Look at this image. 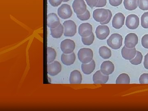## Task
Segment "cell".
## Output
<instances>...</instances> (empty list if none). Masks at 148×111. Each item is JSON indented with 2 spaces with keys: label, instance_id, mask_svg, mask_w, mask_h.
I'll list each match as a JSON object with an SVG mask.
<instances>
[{
  "label": "cell",
  "instance_id": "9c48e42d",
  "mask_svg": "<svg viewBox=\"0 0 148 111\" xmlns=\"http://www.w3.org/2000/svg\"><path fill=\"white\" fill-rule=\"evenodd\" d=\"M138 37L135 33H130L125 37V46L128 48H135L138 43Z\"/></svg>",
  "mask_w": 148,
  "mask_h": 111
},
{
  "label": "cell",
  "instance_id": "7a4b0ae2",
  "mask_svg": "<svg viewBox=\"0 0 148 111\" xmlns=\"http://www.w3.org/2000/svg\"><path fill=\"white\" fill-rule=\"evenodd\" d=\"M107 44L112 49H119L122 45L123 37L118 34H113L111 35L107 41Z\"/></svg>",
  "mask_w": 148,
  "mask_h": 111
},
{
  "label": "cell",
  "instance_id": "836d02e7",
  "mask_svg": "<svg viewBox=\"0 0 148 111\" xmlns=\"http://www.w3.org/2000/svg\"><path fill=\"white\" fill-rule=\"evenodd\" d=\"M49 2L52 6L56 7L61 4L63 0H49Z\"/></svg>",
  "mask_w": 148,
  "mask_h": 111
},
{
  "label": "cell",
  "instance_id": "603a6c76",
  "mask_svg": "<svg viewBox=\"0 0 148 111\" xmlns=\"http://www.w3.org/2000/svg\"><path fill=\"white\" fill-rule=\"evenodd\" d=\"M125 8L127 10H135L138 7V0H124Z\"/></svg>",
  "mask_w": 148,
  "mask_h": 111
},
{
  "label": "cell",
  "instance_id": "f1b7e54d",
  "mask_svg": "<svg viewBox=\"0 0 148 111\" xmlns=\"http://www.w3.org/2000/svg\"><path fill=\"white\" fill-rule=\"evenodd\" d=\"M138 4L142 10H148V0H138Z\"/></svg>",
  "mask_w": 148,
  "mask_h": 111
},
{
  "label": "cell",
  "instance_id": "52a82bcc",
  "mask_svg": "<svg viewBox=\"0 0 148 111\" xmlns=\"http://www.w3.org/2000/svg\"><path fill=\"white\" fill-rule=\"evenodd\" d=\"M140 25L139 17L135 14L128 15L125 21V25L127 28L131 30H135L138 28Z\"/></svg>",
  "mask_w": 148,
  "mask_h": 111
},
{
  "label": "cell",
  "instance_id": "484cf974",
  "mask_svg": "<svg viewBox=\"0 0 148 111\" xmlns=\"http://www.w3.org/2000/svg\"><path fill=\"white\" fill-rule=\"evenodd\" d=\"M143 59V55L140 51H137L136 56L134 58L130 60V62L132 65H138L142 63Z\"/></svg>",
  "mask_w": 148,
  "mask_h": 111
},
{
  "label": "cell",
  "instance_id": "f35d334b",
  "mask_svg": "<svg viewBox=\"0 0 148 111\" xmlns=\"http://www.w3.org/2000/svg\"><path fill=\"white\" fill-rule=\"evenodd\" d=\"M70 0H63V2H67L69 1Z\"/></svg>",
  "mask_w": 148,
  "mask_h": 111
},
{
  "label": "cell",
  "instance_id": "8992f818",
  "mask_svg": "<svg viewBox=\"0 0 148 111\" xmlns=\"http://www.w3.org/2000/svg\"><path fill=\"white\" fill-rule=\"evenodd\" d=\"M57 12L59 17L64 19L71 18L73 14V11L71 6L67 4H64L59 7Z\"/></svg>",
  "mask_w": 148,
  "mask_h": 111
},
{
  "label": "cell",
  "instance_id": "e0dca14e",
  "mask_svg": "<svg viewBox=\"0 0 148 111\" xmlns=\"http://www.w3.org/2000/svg\"><path fill=\"white\" fill-rule=\"evenodd\" d=\"M47 26L50 29H53L60 24V20L57 15L54 13H51L47 15Z\"/></svg>",
  "mask_w": 148,
  "mask_h": 111
},
{
  "label": "cell",
  "instance_id": "d590c367",
  "mask_svg": "<svg viewBox=\"0 0 148 111\" xmlns=\"http://www.w3.org/2000/svg\"><path fill=\"white\" fill-rule=\"evenodd\" d=\"M107 0H99L98 4L96 5V8L104 7L107 4Z\"/></svg>",
  "mask_w": 148,
  "mask_h": 111
},
{
  "label": "cell",
  "instance_id": "5bb4252c",
  "mask_svg": "<svg viewBox=\"0 0 148 111\" xmlns=\"http://www.w3.org/2000/svg\"><path fill=\"white\" fill-rule=\"evenodd\" d=\"M109 79L108 75H104L100 71H97L93 75L92 80L95 84H104L108 82Z\"/></svg>",
  "mask_w": 148,
  "mask_h": 111
},
{
  "label": "cell",
  "instance_id": "ba28073f",
  "mask_svg": "<svg viewBox=\"0 0 148 111\" xmlns=\"http://www.w3.org/2000/svg\"><path fill=\"white\" fill-rule=\"evenodd\" d=\"M72 6L74 12L77 15L83 14L87 10V7L84 0H74Z\"/></svg>",
  "mask_w": 148,
  "mask_h": 111
},
{
  "label": "cell",
  "instance_id": "4316f807",
  "mask_svg": "<svg viewBox=\"0 0 148 111\" xmlns=\"http://www.w3.org/2000/svg\"><path fill=\"white\" fill-rule=\"evenodd\" d=\"M95 39V36L93 33L89 36L87 37H82V41L84 45H85L89 46L93 43Z\"/></svg>",
  "mask_w": 148,
  "mask_h": 111
},
{
  "label": "cell",
  "instance_id": "e575fe53",
  "mask_svg": "<svg viewBox=\"0 0 148 111\" xmlns=\"http://www.w3.org/2000/svg\"><path fill=\"white\" fill-rule=\"evenodd\" d=\"M109 1L110 4L114 7H117L120 5L123 1V0H109Z\"/></svg>",
  "mask_w": 148,
  "mask_h": 111
},
{
  "label": "cell",
  "instance_id": "83f0119b",
  "mask_svg": "<svg viewBox=\"0 0 148 111\" xmlns=\"http://www.w3.org/2000/svg\"><path fill=\"white\" fill-rule=\"evenodd\" d=\"M141 26L145 29L148 28V12L143 14L141 16Z\"/></svg>",
  "mask_w": 148,
  "mask_h": 111
},
{
  "label": "cell",
  "instance_id": "cb8c5ba5",
  "mask_svg": "<svg viewBox=\"0 0 148 111\" xmlns=\"http://www.w3.org/2000/svg\"><path fill=\"white\" fill-rule=\"evenodd\" d=\"M130 83V78L126 73L120 74L116 81V84H129Z\"/></svg>",
  "mask_w": 148,
  "mask_h": 111
},
{
  "label": "cell",
  "instance_id": "44dd1931",
  "mask_svg": "<svg viewBox=\"0 0 148 111\" xmlns=\"http://www.w3.org/2000/svg\"><path fill=\"white\" fill-rule=\"evenodd\" d=\"M51 35L54 38H61L64 33V27L60 24L56 28L50 29Z\"/></svg>",
  "mask_w": 148,
  "mask_h": 111
},
{
  "label": "cell",
  "instance_id": "2e32d148",
  "mask_svg": "<svg viewBox=\"0 0 148 111\" xmlns=\"http://www.w3.org/2000/svg\"><path fill=\"white\" fill-rule=\"evenodd\" d=\"M136 53L137 50L135 47L130 49L124 46L121 50L122 56L125 60H132L136 56Z\"/></svg>",
  "mask_w": 148,
  "mask_h": 111
},
{
  "label": "cell",
  "instance_id": "ac0fdd59",
  "mask_svg": "<svg viewBox=\"0 0 148 111\" xmlns=\"http://www.w3.org/2000/svg\"><path fill=\"white\" fill-rule=\"evenodd\" d=\"M82 77L80 72L75 70L71 73L69 77V82L71 84H80L82 82Z\"/></svg>",
  "mask_w": 148,
  "mask_h": 111
},
{
  "label": "cell",
  "instance_id": "8d00e7d4",
  "mask_svg": "<svg viewBox=\"0 0 148 111\" xmlns=\"http://www.w3.org/2000/svg\"><path fill=\"white\" fill-rule=\"evenodd\" d=\"M109 12V16L107 18V20L104 22H102V23H100L101 25H105V24H108L110 21L111 18H112V12L110 10H108Z\"/></svg>",
  "mask_w": 148,
  "mask_h": 111
},
{
  "label": "cell",
  "instance_id": "ffe728a7",
  "mask_svg": "<svg viewBox=\"0 0 148 111\" xmlns=\"http://www.w3.org/2000/svg\"><path fill=\"white\" fill-rule=\"evenodd\" d=\"M95 68V62L93 60L88 64H82L81 65V69L83 73L86 75H90L93 72Z\"/></svg>",
  "mask_w": 148,
  "mask_h": 111
},
{
  "label": "cell",
  "instance_id": "d6a6232c",
  "mask_svg": "<svg viewBox=\"0 0 148 111\" xmlns=\"http://www.w3.org/2000/svg\"><path fill=\"white\" fill-rule=\"evenodd\" d=\"M99 0H86V3L91 8L96 7L98 4Z\"/></svg>",
  "mask_w": 148,
  "mask_h": 111
},
{
  "label": "cell",
  "instance_id": "d6986e66",
  "mask_svg": "<svg viewBox=\"0 0 148 111\" xmlns=\"http://www.w3.org/2000/svg\"><path fill=\"white\" fill-rule=\"evenodd\" d=\"M75 59V54L73 52L70 54L64 53L61 55V61L63 64L67 66H71L73 64Z\"/></svg>",
  "mask_w": 148,
  "mask_h": 111
},
{
  "label": "cell",
  "instance_id": "7c38bea8",
  "mask_svg": "<svg viewBox=\"0 0 148 111\" xmlns=\"http://www.w3.org/2000/svg\"><path fill=\"white\" fill-rule=\"evenodd\" d=\"M61 65L59 62L57 61H53L48 64V73L51 76H54L61 72Z\"/></svg>",
  "mask_w": 148,
  "mask_h": 111
},
{
  "label": "cell",
  "instance_id": "9a60e30c",
  "mask_svg": "<svg viewBox=\"0 0 148 111\" xmlns=\"http://www.w3.org/2000/svg\"><path fill=\"white\" fill-rule=\"evenodd\" d=\"M114 70V66L110 61H105L101 64V71L104 75H109L113 73Z\"/></svg>",
  "mask_w": 148,
  "mask_h": 111
},
{
  "label": "cell",
  "instance_id": "f546056e",
  "mask_svg": "<svg viewBox=\"0 0 148 111\" xmlns=\"http://www.w3.org/2000/svg\"><path fill=\"white\" fill-rule=\"evenodd\" d=\"M77 17L81 21H84L88 20L90 18V12L88 10H86V11L82 15H77Z\"/></svg>",
  "mask_w": 148,
  "mask_h": 111
},
{
  "label": "cell",
  "instance_id": "1f68e13d",
  "mask_svg": "<svg viewBox=\"0 0 148 111\" xmlns=\"http://www.w3.org/2000/svg\"><path fill=\"white\" fill-rule=\"evenodd\" d=\"M142 45L145 48L148 49V34L145 35L142 38Z\"/></svg>",
  "mask_w": 148,
  "mask_h": 111
},
{
  "label": "cell",
  "instance_id": "6da1fadb",
  "mask_svg": "<svg viewBox=\"0 0 148 111\" xmlns=\"http://www.w3.org/2000/svg\"><path fill=\"white\" fill-rule=\"evenodd\" d=\"M77 56L79 60L81 63L88 64L92 60L93 51L90 48H83L79 51Z\"/></svg>",
  "mask_w": 148,
  "mask_h": 111
},
{
  "label": "cell",
  "instance_id": "4fadbf2b",
  "mask_svg": "<svg viewBox=\"0 0 148 111\" xmlns=\"http://www.w3.org/2000/svg\"><path fill=\"white\" fill-rule=\"evenodd\" d=\"M78 33L82 37L89 36L92 33V25L88 23L81 24L79 27Z\"/></svg>",
  "mask_w": 148,
  "mask_h": 111
},
{
  "label": "cell",
  "instance_id": "8fae6325",
  "mask_svg": "<svg viewBox=\"0 0 148 111\" xmlns=\"http://www.w3.org/2000/svg\"><path fill=\"white\" fill-rule=\"evenodd\" d=\"M125 16L121 12L116 13L114 16L112 21V25L114 29H120L124 25Z\"/></svg>",
  "mask_w": 148,
  "mask_h": 111
},
{
  "label": "cell",
  "instance_id": "4dcf8cb0",
  "mask_svg": "<svg viewBox=\"0 0 148 111\" xmlns=\"http://www.w3.org/2000/svg\"><path fill=\"white\" fill-rule=\"evenodd\" d=\"M139 82L141 84H148V74H142L139 78Z\"/></svg>",
  "mask_w": 148,
  "mask_h": 111
},
{
  "label": "cell",
  "instance_id": "5b68a950",
  "mask_svg": "<svg viewBox=\"0 0 148 111\" xmlns=\"http://www.w3.org/2000/svg\"><path fill=\"white\" fill-rule=\"evenodd\" d=\"M60 47L63 53L70 54L73 52L75 47V43L73 40L67 39L61 42Z\"/></svg>",
  "mask_w": 148,
  "mask_h": 111
},
{
  "label": "cell",
  "instance_id": "d4e9b609",
  "mask_svg": "<svg viewBox=\"0 0 148 111\" xmlns=\"http://www.w3.org/2000/svg\"><path fill=\"white\" fill-rule=\"evenodd\" d=\"M47 63L50 64L55 60L56 56V51L54 49L50 47H47Z\"/></svg>",
  "mask_w": 148,
  "mask_h": 111
},
{
  "label": "cell",
  "instance_id": "3957f363",
  "mask_svg": "<svg viewBox=\"0 0 148 111\" xmlns=\"http://www.w3.org/2000/svg\"><path fill=\"white\" fill-rule=\"evenodd\" d=\"M64 27V35L66 37L74 36L77 33V26L72 20H67L63 23Z\"/></svg>",
  "mask_w": 148,
  "mask_h": 111
},
{
  "label": "cell",
  "instance_id": "277c9868",
  "mask_svg": "<svg viewBox=\"0 0 148 111\" xmlns=\"http://www.w3.org/2000/svg\"><path fill=\"white\" fill-rule=\"evenodd\" d=\"M109 16L108 10L99 8L93 11L92 16L94 20L100 23L107 20Z\"/></svg>",
  "mask_w": 148,
  "mask_h": 111
},
{
  "label": "cell",
  "instance_id": "30bf717a",
  "mask_svg": "<svg viewBox=\"0 0 148 111\" xmlns=\"http://www.w3.org/2000/svg\"><path fill=\"white\" fill-rule=\"evenodd\" d=\"M110 33L109 27L106 25H99L95 30L96 37L100 40H106L108 36Z\"/></svg>",
  "mask_w": 148,
  "mask_h": 111
},
{
  "label": "cell",
  "instance_id": "7402d4cb",
  "mask_svg": "<svg viewBox=\"0 0 148 111\" xmlns=\"http://www.w3.org/2000/svg\"><path fill=\"white\" fill-rule=\"evenodd\" d=\"M99 55L103 59H107L112 56L111 50L109 48L105 46L101 47L99 49Z\"/></svg>",
  "mask_w": 148,
  "mask_h": 111
},
{
  "label": "cell",
  "instance_id": "74e56055",
  "mask_svg": "<svg viewBox=\"0 0 148 111\" xmlns=\"http://www.w3.org/2000/svg\"><path fill=\"white\" fill-rule=\"evenodd\" d=\"M144 66L146 69L148 70V53L145 56Z\"/></svg>",
  "mask_w": 148,
  "mask_h": 111
}]
</instances>
